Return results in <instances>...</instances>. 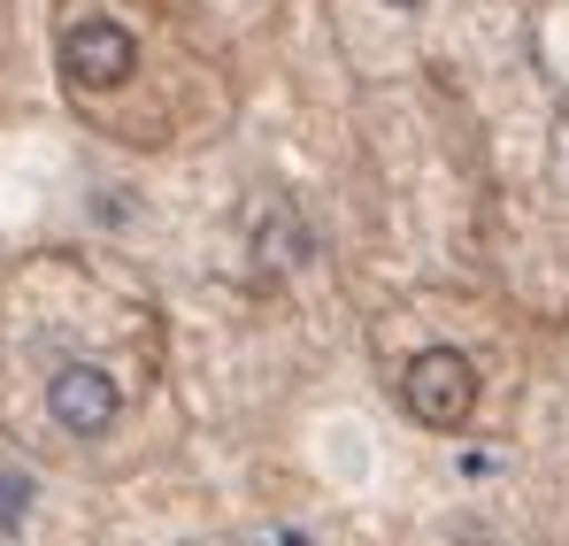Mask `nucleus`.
I'll use <instances>...</instances> for the list:
<instances>
[{
	"label": "nucleus",
	"instance_id": "obj_1",
	"mask_svg": "<svg viewBox=\"0 0 569 546\" xmlns=\"http://www.w3.org/2000/svg\"><path fill=\"white\" fill-rule=\"evenodd\" d=\"M400 385H408V408H416L431 431L462 424V416L477 408V369H470V355H455V347H431V355H416Z\"/></svg>",
	"mask_w": 569,
	"mask_h": 546
},
{
	"label": "nucleus",
	"instance_id": "obj_2",
	"mask_svg": "<svg viewBox=\"0 0 569 546\" xmlns=\"http://www.w3.org/2000/svg\"><path fill=\"white\" fill-rule=\"evenodd\" d=\"M47 408H54V424H62V431H78V439H100V431L116 424L123 393H116V377H108V369L70 363V369H54V385H47Z\"/></svg>",
	"mask_w": 569,
	"mask_h": 546
},
{
	"label": "nucleus",
	"instance_id": "obj_3",
	"mask_svg": "<svg viewBox=\"0 0 569 546\" xmlns=\"http://www.w3.org/2000/svg\"><path fill=\"white\" fill-rule=\"evenodd\" d=\"M131 62H139V47H131V31L108 23V16H86V23L62 31V70H70L78 86H123Z\"/></svg>",
	"mask_w": 569,
	"mask_h": 546
},
{
	"label": "nucleus",
	"instance_id": "obj_4",
	"mask_svg": "<svg viewBox=\"0 0 569 546\" xmlns=\"http://www.w3.org/2000/svg\"><path fill=\"white\" fill-rule=\"evenodd\" d=\"M23 500H31V485H23V477H0V532L23 524Z\"/></svg>",
	"mask_w": 569,
	"mask_h": 546
},
{
	"label": "nucleus",
	"instance_id": "obj_5",
	"mask_svg": "<svg viewBox=\"0 0 569 546\" xmlns=\"http://www.w3.org/2000/svg\"><path fill=\"white\" fill-rule=\"evenodd\" d=\"M392 8H423V0H392Z\"/></svg>",
	"mask_w": 569,
	"mask_h": 546
}]
</instances>
